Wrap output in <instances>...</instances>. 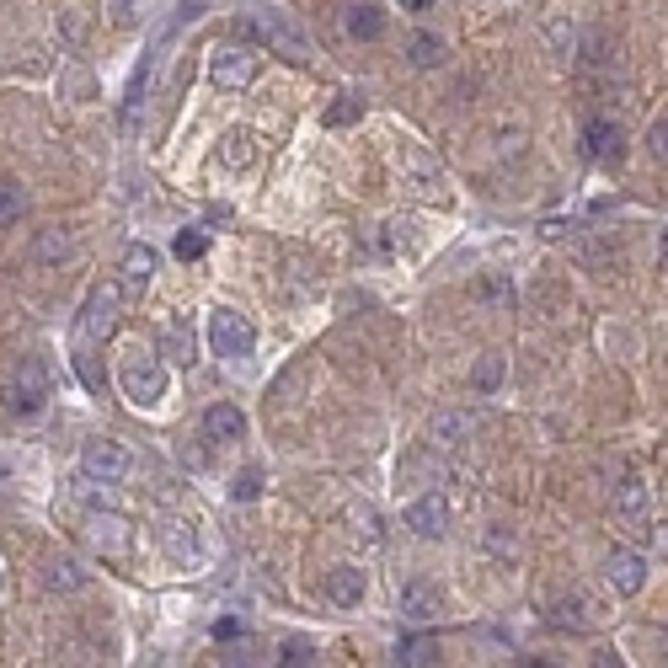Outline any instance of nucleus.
Instances as JSON below:
<instances>
[{
  "instance_id": "obj_1",
  "label": "nucleus",
  "mask_w": 668,
  "mask_h": 668,
  "mask_svg": "<svg viewBox=\"0 0 668 668\" xmlns=\"http://www.w3.org/2000/svg\"><path fill=\"white\" fill-rule=\"evenodd\" d=\"M118 391L139 412L161 407V401H166V364H161V353L145 348V343L123 348V359H118Z\"/></svg>"
},
{
  "instance_id": "obj_2",
  "label": "nucleus",
  "mask_w": 668,
  "mask_h": 668,
  "mask_svg": "<svg viewBox=\"0 0 668 668\" xmlns=\"http://www.w3.org/2000/svg\"><path fill=\"white\" fill-rule=\"evenodd\" d=\"M209 348H214V359H225V364H241V359H252L257 353V326L241 316V310H209Z\"/></svg>"
},
{
  "instance_id": "obj_3",
  "label": "nucleus",
  "mask_w": 668,
  "mask_h": 668,
  "mask_svg": "<svg viewBox=\"0 0 668 668\" xmlns=\"http://www.w3.org/2000/svg\"><path fill=\"white\" fill-rule=\"evenodd\" d=\"M0 401H6L11 417H38L43 407H49V369H43L38 359H22L17 375H11L6 391H0Z\"/></svg>"
},
{
  "instance_id": "obj_4",
  "label": "nucleus",
  "mask_w": 668,
  "mask_h": 668,
  "mask_svg": "<svg viewBox=\"0 0 668 668\" xmlns=\"http://www.w3.org/2000/svg\"><path fill=\"white\" fill-rule=\"evenodd\" d=\"M236 33L252 38V43H268V49L289 54V59H305V38L289 27V17H278V11H241L236 17Z\"/></svg>"
},
{
  "instance_id": "obj_5",
  "label": "nucleus",
  "mask_w": 668,
  "mask_h": 668,
  "mask_svg": "<svg viewBox=\"0 0 668 668\" xmlns=\"http://www.w3.org/2000/svg\"><path fill=\"white\" fill-rule=\"evenodd\" d=\"M123 316V284H97L81 305V343H107Z\"/></svg>"
},
{
  "instance_id": "obj_6",
  "label": "nucleus",
  "mask_w": 668,
  "mask_h": 668,
  "mask_svg": "<svg viewBox=\"0 0 668 668\" xmlns=\"http://www.w3.org/2000/svg\"><path fill=\"white\" fill-rule=\"evenodd\" d=\"M257 70H262V54L252 49V43H220L214 59H209V75H214L220 91H246L257 81Z\"/></svg>"
},
{
  "instance_id": "obj_7",
  "label": "nucleus",
  "mask_w": 668,
  "mask_h": 668,
  "mask_svg": "<svg viewBox=\"0 0 668 668\" xmlns=\"http://www.w3.org/2000/svg\"><path fill=\"white\" fill-rule=\"evenodd\" d=\"M81 471L91 481H102V487H118V481L134 476V455L118 439H91V444H81Z\"/></svg>"
},
{
  "instance_id": "obj_8",
  "label": "nucleus",
  "mask_w": 668,
  "mask_h": 668,
  "mask_svg": "<svg viewBox=\"0 0 668 668\" xmlns=\"http://www.w3.org/2000/svg\"><path fill=\"white\" fill-rule=\"evenodd\" d=\"M86 540L107 556V562H123L129 546H134V524L123 514H102V508H91V514H86Z\"/></svg>"
},
{
  "instance_id": "obj_9",
  "label": "nucleus",
  "mask_w": 668,
  "mask_h": 668,
  "mask_svg": "<svg viewBox=\"0 0 668 668\" xmlns=\"http://www.w3.org/2000/svg\"><path fill=\"white\" fill-rule=\"evenodd\" d=\"M444 615V599L439 588H433L428 578H407L401 583V620H412V626H428V620Z\"/></svg>"
},
{
  "instance_id": "obj_10",
  "label": "nucleus",
  "mask_w": 668,
  "mask_h": 668,
  "mask_svg": "<svg viewBox=\"0 0 668 668\" xmlns=\"http://www.w3.org/2000/svg\"><path fill=\"white\" fill-rule=\"evenodd\" d=\"M604 578L620 599H636L647 588V562L636 551H610V562H604Z\"/></svg>"
},
{
  "instance_id": "obj_11",
  "label": "nucleus",
  "mask_w": 668,
  "mask_h": 668,
  "mask_svg": "<svg viewBox=\"0 0 668 668\" xmlns=\"http://www.w3.org/2000/svg\"><path fill=\"white\" fill-rule=\"evenodd\" d=\"M155 540H161V551L172 556L177 567H198V562H204V551H198L193 524H182V519H166L161 530H155Z\"/></svg>"
},
{
  "instance_id": "obj_12",
  "label": "nucleus",
  "mask_w": 668,
  "mask_h": 668,
  "mask_svg": "<svg viewBox=\"0 0 668 668\" xmlns=\"http://www.w3.org/2000/svg\"><path fill=\"white\" fill-rule=\"evenodd\" d=\"M407 524H412L417 535L439 540V535L449 530V497H444V492H423V497L407 508Z\"/></svg>"
},
{
  "instance_id": "obj_13",
  "label": "nucleus",
  "mask_w": 668,
  "mask_h": 668,
  "mask_svg": "<svg viewBox=\"0 0 668 668\" xmlns=\"http://www.w3.org/2000/svg\"><path fill=\"white\" fill-rule=\"evenodd\" d=\"M204 433H209V444H241L246 439V412L236 401H214L204 412Z\"/></svg>"
},
{
  "instance_id": "obj_14",
  "label": "nucleus",
  "mask_w": 668,
  "mask_h": 668,
  "mask_svg": "<svg viewBox=\"0 0 668 668\" xmlns=\"http://www.w3.org/2000/svg\"><path fill=\"white\" fill-rule=\"evenodd\" d=\"M583 150H588V161H620V150H626V134H620V123L594 118V123L583 129Z\"/></svg>"
},
{
  "instance_id": "obj_15",
  "label": "nucleus",
  "mask_w": 668,
  "mask_h": 668,
  "mask_svg": "<svg viewBox=\"0 0 668 668\" xmlns=\"http://www.w3.org/2000/svg\"><path fill=\"white\" fill-rule=\"evenodd\" d=\"M326 599H332V604H343V610H353V604H359L364 599V572L359 567H332V572H326Z\"/></svg>"
},
{
  "instance_id": "obj_16",
  "label": "nucleus",
  "mask_w": 668,
  "mask_h": 668,
  "mask_svg": "<svg viewBox=\"0 0 668 668\" xmlns=\"http://www.w3.org/2000/svg\"><path fill=\"white\" fill-rule=\"evenodd\" d=\"M43 583H49L54 594H81V588H86V567L75 562V556H54V562L43 567Z\"/></svg>"
},
{
  "instance_id": "obj_17",
  "label": "nucleus",
  "mask_w": 668,
  "mask_h": 668,
  "mask_svg": "<svg viewBox=\"0 0 668 668\" xmlns=\"http://www.w3.org/2000/svg\"><path fill=\"white\" fill-rule=\"evenodd\" d=\"M155 262H161V257H155L150 246H129V252H123V289H139V294H145L150 278H155Z\"/></svg>"
},
{
  "instance_id": "obj_18",
  "label": "nucleus",
  "mask_w": 668,
  "mask_h": 668,
  "mask_svg": "<svg viewBox=\"0 0 668 668\" xmlns=\"http://www.w3.org/2000/svg\"><path fill=\"white\" fill-rule=\"evenodd\" d=\"M214 155H220V166H236V172H241V166H252V129H241V123H236V129H225Z\"/></svg>"
},
{
  "instance_id": "obj_19",
  "label": "nucleus",
  "mask_w": 668,
  "mask_h": 668,
  "mask_svg": "<svg viewBox=\"0 0 668 668\" xmlns=\"http://www.w3.org/2000/svg\"><path fill=\"white\" fill-rule=\"evenodd\" d=\"M407 59L417 70H433V65H444V59H449V49H444L439 33H412L407 38Z\"/></svg>"
},
{
  "instance_id": "obj_20",
  "label": "nucleus",
  "mask_w": 668,
  "mask_h": 668,
  "mask_svg": "<svg viewBox=\"0 0 668 668\" xmlns=\"http://www.w3.org/2000/svg\"><path fill=\"white\" fill-rule=\"evenodd\" d=\"M59 97L65 102H91L97 97V75H91L86 65H65L59 70Z\"/></svg>"
},
{
  "instance_id": "obj_21",
  "label": "nucleus",
  "mask_w": 668,
  "mask_h": 668,
  "mask_svg": "<svg viewBox=\"0 0 668 668\" xmlns=\"http://www.w3.org/2000/svg\"><path fill=\"white\" fill-rule=\"evenodd\" d=\"M348 38H359V43L385 38V11L380 6H353L348 11Z\"/></svg>"
},
{
  "instance_id": "obj_22",
  "label": "nucleus",
  "mask_w": 668,
  "mask_h": 668,
  "mask_svg": "<svg viewBox=\"0 0 668 668\" xmlns=\"http://www.w3.org/2000/svg\"><path fill=\"white\" fill-rule=\"evenodd\" d=\"M396 663H407V668H423V663H439V642L423 631V636H401L396 642Z\"/></svg>"
},
{
  "instance_id": "obj_23",
  "label": "nucleus",
  "mask_w": 668,
  "mask_h": 668,
  "mask_svg": "<svg viewBox=\"0 0 668 668\" xmlns=\"http://www.w3.org/2000/svg\"><path fill=\"white\" fill-rule=\"evenodd\" d=\"M556 610H562V615H556V626H567V631H588V626H599V610H594V604H588L583 594L562 599Z\"/></svg>"
},
{
  "instance_id": "obj_24",
  "label": "nucleus",
  "mask_w": 668,
  "mask_h": 668,
  "mask_svg": "<svg viewBox=\"0 0 668 668\" xmlns=\"http://www.w3.org/2000/svg\"><path fill=\"white\" fill-rule=\"evenodd\" d=\"M471 428H476V417H465V412H439L428 433H433V444H460Z\"/></svg>"
},
{
  "instance_id": "obj_25",
  "label": "nucleus",
  "mask_w": 668,
  "mask_h": 668,
  "mask_svg": "<svg viewBox=\"0 0 668 668\" xmlns=\"http://www.w3.org/2000/svg\"><path fill=\"white\" fill-rule=\"evenodd\" d=\"M27 214V188L17 177H0V225H17Z\"/></svg>"
},
{
  "instance_id": "obj_26",
  "label": "nucleus",
  "mask_w": 668,
  "mask_h": 668,
  "mask_svg": "<svg viewBox=\"0 0 668 668\" xmlns=\"http://www.w3.org/2000/svg\"><path fill=\"white\" fill-rule=\"evenodd\" d=\"M155 11V0H107V22L113 27H139Z\"/></svg>"
},
{
  "instance_id": "obj_27",
  "label": "nucleus",
  "mask_w": 668,
  "mask_h": 668,
  "mask_svg": "<svg viewBox=\"0 0 668 668\" xmlns=\"http://www.w3.org/2000/svg\"><path fill=\"white\" fill-rule=\"evenodd\" d=\"M359 113H364V97H359V91H343V97L326 107V129H348Z\"/></svg>"
},
{
  "instance_id": "obj_28",
  "label": "nucleus",
  "mask_w": 668,
  "mask_h": 668,
  "mask_svg": "<svg viewBox=\"0 0 668 668\" xmlns=\"http://www.w3.org/2000/svg\"><path fill=\"white\" fill-rule=\"evenodd\" d=\"M471 385L476 391H497V385H503V353H481L471 369Z\"/></svg>"
},
{
  "instance_id": "obj_29",
  "label": "nucleus",
  "mask_w": 668,
  "mask_h": 668,
  "mask_svg": "<svg viewBox=\"0 0 668 668\" xmlns=\"http://www.w3.org/2000/svg\"><path fill=\"white\" fill-rule=\"evenodd\" d=\"M278 663H289V668L316 663V642H310V636H284V642H278Z\"/></svg>"
},
{
  "instance_id": "obj_30",
  "label": "nucleus",
  "mask_w": 668,
  "mask_h": 668,
  "mask_svg": "<svg viewBox=\"0 0 668 668\" xmlns=\"http://www.w3.org/2000/svg\"><path fill=\"white\" fill-rule=\"evenodd\" d=\"M262 481H268V476H262V465H246V471L230 481V497H236V503H257V497H262Z\"/></svg>"
},
{
  "instance_id": "obj_31",
  "label": "nucleus",
  "mask_w": 668,
  "mask_h": 668,
  "mask_svg": "<svg viewBox=\"0 0 668 668\" xmlns=\"http://www.w3.org/2000/svg\"><path fill=\"white\" fill-rule=\"evenodd\" d=\"M615 508L626 519H636L647 508V487H642V481H620V487H615Z\"/></svg>"
},
{
  "instance_id": "obj_32",
  "label": "nucleus",
  "mask_w": 668,
  "mask_h": 668,
  "mask_svg": "<svg viewBox=\"0 0 668 668\" xmlns=\"http://www.w3.org/2000/svg\"><path fill=\"white\" fill-rule=\"evenodd\" d=\"M172 252H177L182 262H198V257H204V252H209V236H204V230H177Z\"/></svg>"
},
{
  "instance_id": "obj_33",
  "label": "nucleus",
  "mask_w": 668,
  "mask_h": 668,
  "mask_svg": "<svg viewBox=\"0 0 668 668\" xmlns=\"http://www.w3.org/2000/svg\"><path fill=\"white\" fill-rule=\"evenodd\" d=\"M476 300L508 305V278H503V273H487V278H476Z\"/></svg>"
},
{
  "instance_id": "obj_34",
  "label": "nucleus",
  "mask_w": 668,
  "mask_h": 668,
  "mask_svg": "<svg viewBox=\"0 0 668 668\" xmlns=\"http://www.w3.org/2000/svg\"><path fill=\"white\" fill-rule=\"evenodd\" d=\"M348 524H353V535L380 540V530H375V514H369V503H353V508H348Z\"/></svg>"
},
{
  "instance_id": "obj_35",
  "label": "nucleus",
  "mask_w": 668,
  "mask_h": 668,
  "mask_svg": "<svg viewBox=\"0 0 668 668\" xmlns=\"http://www.w3.org/2000/svg\"><path fill=\"white\" fill-rule=\"evenodd\" d=\"M166 348L177 353V364H193V332H182V326H166Z\"/></svg>"
},
{
  "instance_id": "obj_36",
  "label": "nucleus",
  "mask_w": 668,
  "mask_h": 668,
  "mask_svg": "<svg viewBox=\"0 0 668 668\" xmlns=\"http://www.w3.org/2000/svg\"><path fill=\"white\" fill-rule=\"evenodd\" d=\"M663 139H668V123L658 118V123H652V129H647V150L658 155V161H663Z\"/></svg>"
},
{
  "instance_id": "obj_37",
  "label": "nucleus",
  "mask_w": 668,
  "mask_h": 668,
  "mask_svg": "<svg viewBox=\"0 0 668 668\" xmlns=\"http://www.w3.org/2000/svg\"><path fill=\"white\" fill-rule=\"evenodd\" d=\"M230 636H241V620H236V615L214 620V642H230Z\"/></svg>"
},
{
  "instance_id": "obj_38",
  "label": "nucleus",
  "mask_w": 668,
  "mask_h": 668,
  "mask_svg": "<svg viewBox=\"0 0 668 668\" xmlns=\"http://www.w3.org/2000/svg\"><path fill=\"white\" fill-rule=\"evenodd\" d=\"M401 6H407V11H417V17H423V11L433 6V0H401Z\"/></svg>"
},
{
  "instance_id": "obj_39",
  "label": "nucleus",
  "mask_w": 668,
  "mask_h": 668,
  "mask_svg": "<svg viewBox=\"0 0 668 668\" xmlns=\"http://www.w3.org/2000/svg\"><path fill=\"white\" fill-rule=\"evenodd\" d=\"M0 481H6V460H0Z\"/></svg>"
},
{
  "instance_id": "obj_40",
  "label": "nucleus",
  "mask_w": 668,
  "mask_h": 668,
  "mask_svg": "<svg viewBox=\"0 0 668 668\" xmlns=\"http://www.w3.org/2000/svg\"><path fill=\"white\" fill-rule=\"evenodd\" d=\"M0 583H6V578H0Z\"/></svg>"
}]
</instances>
